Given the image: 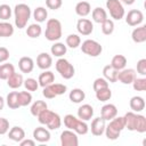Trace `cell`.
Instances as JSON below:
<instances>
[{
	"mask_svg": "<svg viewBox=\"0 0 146 146\" xmlns=\"http://www.w3.org/2000/svg\"><path fill=\"white\" fill-rule=\"evenodd\" d=\"M9 50L6 47H0V63H5L9 59Z\"/></svg>",
	"mask_w": 146,
	"mask_h": 146,
	"instance_id": "f907efd6",
	"label": "cell"
},
{
	"mask_svg": "<svg viewBox=\"0 0 146 146\" xmlns=\"http://www.w3.org/2000/svg\"><path fill=\"white\" fill-rule=\"evenodd\" d=\"M67 90V87L65 84H62V83H51V84H48L46 87H43V90H42V95L43 97L48 98V99H52L59 95H63L65 94Z\"/></svg>",
	"mask_w": 146,
	"mask_h": 146,
	"instance_id": "ba28073f",
	"label": "cell"
},
{
	"mask_svg": "<svg viewBox=\"0 0 146 146\" xmlns=\"http://www.w3.org/2000/svg\"><path fill=\"white\" fill-rule=\"evenodd\" d=\"M18 103L21 107L27 106L32 103V95L30 91H19L18 92Z\"/></svg>",
	"mask_w": 146,
	"mask_h": 146,
	"instance_id": "f35d334b",
	"label": "cell"
},
{
	"mask_svg": "<svg viewBox=\"0 0 146 146\" xmlns=\"http://www.w3.org/2000/svg\"><path fill=\"white\" fill-rule=\"evenodd\" d=\"M94 115V107L89 104H83L78 108V117L82 121L91 120Z\"/></svg>",
	"mask_w": 146,
	"mask_h": 146,
	"instance_id": "2e32d148",
	"label": "cell"
},
{
	"mask_svg": "<svg viewBox=\"0 0 146 146\" xmlns=\"http://www.w3.org/2000/svg\"><path fill=\"white\" fill-rule=\"evenodd\" d=\"M132 41L136 43H143L146 41V25L136 27L131 33Z\"/></svg>",
	"mask_w": 146,
	"mask_h": 146,
	"instance_id": "d6986e66",
	"label": "cell"
},
{
	"mask_svg": "<svg viewBox=\"0 0 146 146\" xmlns=\"http://www.w3.org/2000/svg\"><path fill=\"white\" fill-rule=\"evenodd\" d=\"M9 130V122L5 117H0V135L7 133Z\"/></svg>",
	"mask_w": 146,
	"mask_h": 146,
	"instance_id": "681fc988",
	"label": "cell"
},
{
	"mask_svg": "<svg viewBox=\"0 0 146 146\" xmlns=\"http://www.w3.org/2000/svg\"><path fill=\"white\" fill-rule=\"evenodd\" d=\"M48 108V105H47V103L46 102H43V100H35L33 104H32V106H31V114L33 115V116H38L42 111H44V110H47Z\"/></svg>",
	"mask_w": 146,
	"mask_h": 146,
	"instance_id": "d6a6232c",
	"label": "cell"
},
{
	"mask_svg": "<svg viewBox=\"0 0 146 146\" xmlns=\"http://www.w3.org/2000/svg\"><path fill=\"white\" fill-rule=\"evenodd\" d=\"M106 8L110 11V15L113 19L120 21L124 17V8L120 0H107L106 1Z\"/></svg>",
	"mask_w": 146,
	"mask_h": 146,
	"instance_id": "52a82bcc",
	"label": "cell"
},
{
	"mask_svg": "<svg viewBox=\"0 0 146 146\" xmlns=\"http://www.w3.org/2000/svg\"><path fill=\"white\" fill-rule=\"evenodd\" d=\"M15 25L18 29H24L31 17V8L25 3H18L14 8Z\"/></svg>",
	"mask_w": 146,
	"mask_h": 146,
	"instance_id": "3957f363",
	"label": "cell"
},
{
	"mask_svg": "<svg viewBox=\"0 0 146 146\" xmlns=\"http://www.w3.org/2000/svg\"><path fill=\"white\" fill-rule=\"evenodd\" d=\"M137 72L143 76L146 75V58H141L137 62Z\"/></svg>",
	"mask_w": 146,
	"mask_h": 146,
	"instance_id": "c3c4849f",
	"label": "cell"
},
{
	"mask_svg": "<svg viewBox=\"0 0 146 146\" xmlns=\"http://www.w3.org/2000/svg\"><path fill=\"white\" fill-rule=\"evenodd\" d=\"M136 131L139 133L146 132V117L141 114H137V122H136Z\"/></svg>",
	"mask_w": 146,
	"mask_h": 146,
	"instance_id": "60d3db41",
	"label": "cell"
},
{
	"mask_svg": "<svg viewBox=\"0 0 146 146\" xmlns=\"http://www.w3.org/2000/svg\"><path fill=\"white\" fill-rule=\"evenodd\" d=\"M81 50H82L83 54H86L90 57H97L102 54L103 47L99 42H97L95 40H91V39H88V40H84L82 42Z\"/></svg>",
	"mask_w": 146,
	"mask_h": 146,
	"instance_id": "8992f818",
	"label": "cell"
},
{
	"mask_svg": "<svg viewBox=\"0 0 146 146\" xmlns=\"http://www.w3.org/2000/svg\"><path fill=\"white\" fill-rule=\"evenodd\" d=\"M117 73H119V71H116L111 65H106L103 68V75H104V78L108 82H112V83H114V82L117 81Z\"/></svg>",
	"mask_w": 146,
	"mask_h": 146,
	"instance_id": "484cf974",
	"label": "cell"
},
{
	"mask_svg": "<svg viewBox=\"0 0 146 146\" xmlns=\"http://www.w3.org/2000/svg\"><path fill=\"white\" fill-rule=\"evenodd\" d=\"M62 23L56 18H50L47 21L44 36L48 41H57L62 38Z\"/></svg>",
	"mask_w": 146,
	"mask_h": 146,
	"instance_id": "277c9868",
	"label": "cell"
},
{
	"mask_svg": "<svg viewBox=\"0 0 146 146\" xmlns=\"http://www.w3.org/2000/svg\"><path fill=\"white\" fill-rule=\"evenodd\" d=\"M14 34V26L8 22H0V38H9Z\"/></svg>",
	"mask_w": 146,
	"mask_h": 146,
	"instance_id": "e575fe53",
	"label": "cell"
},
{
	"mask_svg": "<svg viewBox=\"0 0 146 146\" xmlns=\"http://www.w3.org/2000/svg\"><path fill=\"white\" fill-rule=\"evenodd\" d=\"M136 78V71L133 68H123L117 73V81L123 84H131Z\"/></svg>",
	"mask_w": 146,
	"mask_h": 146,
	"instance_id": "8fae6325",
	"label": "cell"
},
{
	"mask_svg": "<svg viewBox=\"0 0 146 146\" xmlns=\"http://www.w3.org/2000/svg\"><path fill=\"white\" fill-rule=\"evenodd\" d=\"M63 5V0H46V6L47 8L51 9V10H57L62 7Z\"/></svg>",
	"mask_w": 146,
	"mask_h": 146,
	"instance_id": "7dc6e473",
	"label": "cell"
},
{
	"mask_svg": "<svg viewBox=\"0 0 146 146\" xmlns=\"http://www.w3.org/2000/svg\"><path fill=\"white\" fill-rule=\"evenodd\" d=\"M129 106L132 110V112L139 113L145 108V100L140 96H133V97H131V99L129 102Z\"/></svg>",
	"mask_w": 146,
	"mask_h": 146,
	"instance_id": "44dd1931",
	"label": "cell"
},
{
	"mask_svg": "<svg viewBox=\"0 0 146 146\" xmlns=\"http://www.w3.org/2000/svg\"><path fill=\"white\" fill-rule=\"evenodd\" d=\"M8 137L9 139H11L13 141H16V143H19L21 140H23L25 138V131L23 128L21 127H13L9 132H8Z\"/></svg>",
	"mask_w": 146,
	"mask_h": 146,
	"instance_id": "603a6c76",
	"label": "cell"
},
{
	"mask_svg": "<svg viewBox=\"0 0 146 146\" xmlns=\"http://www.w3.org/2000/svg\"><path fill=\"white\" fill-rule=\"evenodd\" d=\"M48 17V11L44 7H36L33 11V18L35 19V22L38 23H42V22H46Z\"/></svg>",
	"mask_w": 146,
	"mask_h": 146,
	"instance_id": "d590c367",
	"label": "cell"
},
{
	"mask_svg": "<svg viewBox=\"0 0 146 146\" xmlns=\"http://www.w3.org/2000/svg\"><path fill=\"white\" fill-rule=\"evenodd\" d=\"M144 21V14L139 9H131L125 15V23L129 26H138Z\"/></svg>",
	"mask_w": 146,
	"mask_h": 146,
	"instance_id": "30bf717a",
	"label": "cell"
},
{
	"mask_svg": "<svg viewBox=\"0 0 146 146\" xmlns=\"http://www.w3.org/2000/svg\"><path fill=\"white\" fill-rule=\"evenodd\" d=\"M124 123L125 128L129 131H136V122H137V113L130 111L124 114Z\"/></svg>",
	"mask_w": 146,
	"mask_h": 146,
	"instance_id": "7402d4cb",
	"label": "cell"
},
{
	"mask_svg": "<svg viewBox=\"0 0 146 146\" xmlns=\"http://www.w3.org/2000/svg\"><path fill=\"white\" fill-rule=\"evenodd\" d=\"M60 145L62 146H78L79 145L78 133L70 129L64 130L60 133Z\"/></svg>",
	"mask_w": 146,
	"mask_h": 146,
	"instance_id": "9c48e42d",
	"label": "cell"
},
{
	"mask_svg": "<svg viewBox=\"0 0 146 146\" xmlns=\"http://www.w3.org/2000/svg\"><path fill=\"white\" fill-rule=\"evenodd\" d=\"M95 92H96V98H97V100H99V102H107V100H110L111 97H112V90L110 89V87L99 89V90H97V91H95Z\"/></svg>",
	"mask_w": 146,
	"mask_h": 146,
	"instance_id": "8d00e7d4",
	"label": "cell"
},
{
	"mask_svg": "<svg viewBox=\"0 0 146 146\" xmlns=\"http://www.w3.org/2000/svg\"><path fill=\"white\" fill-rule=\"evenodd\" d=\"M6 103L8 105L9 108L11 110H16V108H19V103H18V91H11L7 95V98H6Z\"/></svg>",
	"mask_w": 146,
	"mask_h": 146,
	"instance_id": "4dcf8cb0",
	"label": "cell"
},
{
	"mask_svg": "<svg viewBox=\"0 0 146 146\" xmlns=\"http://www.w3.org/2000/svg\"><path fill=\"white\" fill-rule=\"evenodd\" d=\"M54 81H55L54 73L51 71H47V70H44V72H42L39 75V79H38L39 86H41L42 88L46 87V86H48V84H51Z\"/></svg>",
	"mask_w": 146,
	"mask_h": 146,
	"instance_id": "d4e9b609",
	"label": "cell"
},
{
	"mask_svg": "<svg viewBox=\"0 0 146 146\" xmlns=\"http://www.w3.org/2000/svg\"><path fill=\"white\" fill-rule=\"evenodd\" d=\"M75 13L80 17H86L91 13V6L88 1H80L75 5Z\"/></svg>",
	"mask_w": 146,
	"mask_h": 146,
	"instance_id": "cb8c5ba5",
	"label": "cell"
},
{
	"mask_svg": "<svg viewBox=\"0 0 146 146\" xmlns=\"http://www.w3.org/2000/svg\"><path fill=\"white\" fill-rule=\"evenodd\" d=\"M46 125L48 127L49 130H56V129L60 128V125H62V119H60V116L57 113L54 112L52 115H51V117H50V120L48 121V123Z\"/></svg>",
	"mask_w": 146,
	"mask_h": 146,
	"instance_id": "74e56055",
	"label": "cell"
},
{
	"mask_svg": "<svg viewBox=\"0 0 146 146\" xmlns=\"http://www.w3.org/2000/svg\"><path fill=\"white\" fill-rule=\"evenodd\" d=\"M121 2H123L124 5H128V6H130V5H132L136 0H120Z\"/></svg>",
	"mask_w": 146,
	"mask_h": 146,
	"instance_id": "f5cc1de1",
	"label": "cell"
},
{
	"mask_svg": "<svg viewBox=\"0 0 146 146\" xmlns=\"http://www.w3.org/2000/svg\"><path fill=\"white\" fill-rule=\"evenodd\" d=\"M64 125L67 129L73 130L78 135H86L89 131V127L86 123V121L80 120L73 114H66L64 116Z\"/></svg>",
	"mask_w": 146,
	"mask_h": 146,
	"instance_id": "7a4b0ae2",
	"label": "cell"
},
{
	"mask_svg": "<svg viewBox=\"0 0 146 146\" xmlns=\"http://www.w3.org/2000/svg\"><path fill=\"white\" fill-rule=\"evenodd\" d=\"M3 107H5V99L0 96V111L3 110Z\"/></svg>",
	"mask_w": 146,
	"mask_h": 146,
	"instance_id": "db71d44e",
	"label": "cell"
},
{
	"mask_svg": "<svg viewBox=\"0 0 146 146\" xmlns=\"http://www.w3.org/2000/svg\"><path fill=\"white\" fill-rule=\"evenodd\" d=\"M19 145L21 146H34L35 145V140H32V139H23L19 141Z\"/></svg>",
	"mask_w": 146,
	"mask_h": 146,
	"instance_id": "816d5d0a",
	"label": "cell"
},
{
	"mask_svg": "<svg viewBox=\"0 0 146 146\" xmlns=\"http://www.w3.org/2000/svg\"><path fill=\"white\" fill-rule=\"evenodd\" d=\"M114 31V22L112 19H105L103 23H102V32L105 34V35H110L112 34Z\"/></svg>",
	"mask_w": 146,
	"mask_h": 146,
	"instance_id": "b9f144b4",
	"label": "cell"
},
{
	"mask_svg": "<svg viewBox=\"0 0 146 146\" xmlns=\"http://www.w3.org/2000/svg\"><path fill=\"white\" fill-rule=\"evenodd\" d=\"M108 87V81L105 79V78H97L94 83H92V88H94V91H97L99 89H103V88H107Z\"/></svg>",
	"mask_w": 146,
	"mask_h": 146,
	"instance_id": "bcb514c9",
	"label": "cell"
},
{
	"mask_svg": "<svg viewBox=\"0 0 146 146\" xmlns=\"http://www.w3.org/2000/svg\"><path fill=\"white\" fill-rule=\"evenodd\" d=\"M18 67L22 73H31L34 68V62L31 57L27 56L21 57L18 60Z\"/></svg>",
	"mask_w": 146,
	"mask_h": 146,
	"instance_id": "ac0fdd59",
	"label": "cell"
},
{
	"mask_svg": "<svg viewBox=\"0 0 146 146\" xmlns=\"http://www.w3.org/2000/svg\"><path fill=\"white\" fill-rule=\"evenodd\" d=\"M23 82H24L23 75H22L21 73H16V72L11 73V74L8 76V79H7V84H8V87L11 88V89H17V88L22 87Z\"/></svg>",
	"mask_w": 146,
	"mask_h": 146,
	"instance_id": "ffe728a7",
	"label": "cell"
},
{
	"mask_svg": "<svg viewBox=\"0 0 146 146\" xmlns=\"http://www.w3.org/2000/svg\"><path fill=\"white\" fill-rule=\"evenodd\" d=\"M33 138L38 143H47L50 140V132L49 129L43 127H38L33 130Z\"/></svg>",
	"mask_w": 146,
	"mask_h": 146,
	"instance_id": "5bb4252c",
	"label": "cell"
},
{
	"mask_svg": "<svg viewBox=\"0 0 146 146\" xmlns=\"http://www.w3.org/2000/svg\"><path fill=\"white\" fill-rule=\"evenodd\" d=\"M11 16V8L9 5H0V19L2 21H7L9 19Z\"/></svg>",
	"mask_w": 146,
	"mask_h": 146,
	"instance_id": "f6af8a7d",
	"label": "cell"
},
{
	"mask_svg": "<svg viewBox=\"0 0 146 146\" xmlns=\"http://www.w3.org/2000/svg\"><path fill=\"white\" fill-rule=\"evenodd\" d=\"M110 65H111L112 67H114L116 71H121V70H123V68L125 67V65H127V58H125V56H123V55H115V56L112 58Z\"/></svg>",
	"mask_w": 146,
	"mask_h": 146,
	"instance_id": "f1b7e54d",
	"label": "cell"
},
{
	"mask_svg": "<svg viewBox=\"0 0 146 146\" xmlns=\"http://www.w3.org/2000/svg\"><path fill=\"white\" fill-rule=\"evenodd\" d=\"M65 42H66V47L75 49L81 44V39H80V36L78 34H68L66 36Z\"/></svg>",
	"mask_w": 146,
	"mask_h": 146,
	"instance_id": "ab89813d",
	"label": "cell"
},
{
	"mask_svg": "<svg viewBox=\"0 0 146 146\" xmlns=\"http://www.w3.org/2000/svg\"><path fill=\"white\" fill-rule=\"evenodd\" d=\"M68 98L72 103H75V104H79L81 103L82 100H84L86 98V94L82 89L80 88H75V89H72L68 94Z\"/></svg>",
	"mask_w": 146,
	"mask_h": 146,
	"instance_id": "4316f807",
	"label": "cell"
},
{
	"mask_svg": "<svg viewBox=\"0 0 146 146\" xmlns=\"http://www.w3.org/2000/svg\"><path fill=\"white\" fill-rule=\"evenodd\" d=\"M106 121L99 116V117H95L92 121H91V127H90V130H91V133L96 137H99L104 133L105 131V127H106Z\"/></svg>",
	"mask_w": 146,
	"mask_h": 146,
	"instance_id": "4fadbf2b",
	"label": "cell"
},
{
	"mask_svg": "<svg viewBox=\"0 0 146 146\" xmlns=\"http://www.w3.org/2000/svg\"><path fill=\"white\" fill-rule=\"evenodd\" d=\"M23 84L27 91H36L39 88V82L33 78H27L26 80H24Z\"/></svg>",
	"mask_w": 146,
	"mask_h": 146,
	"instance_id": "7bdbcfd3",
	"label": "cell"
},
{
	"mask_svg": "<svg viewBox=\"0 0 146 146\" xmlns=\"http://www.w3.org/2000/svg\"><path fill=\"white\" fill-rule=\"evenodd\" d=\"M100 114L105 121H110L117 115V108L114 104H105L100 110Z\"/></svg>",
	"mask_w": 146,
	"mask_h": 146,
	"instance_id": "9a60e30c",
	"label": "cell"
},
{
	"mask_svg": "<svg viewBox=\"0 0 146 146\" xmlns=\"http://www.w3.org/2000/svg\"><path fill=\"white\" fill-rule=\"evenodd\" d=\"M55 67H56V71L60 74V76L66 79V80L72 79L75 74L74 66L65 58H62V57L58 58L57 62L55 63Z\"/></svg>",
	"mask_w": 146,
	"mask_h": 146,
	"instance_id": "5b68a950",
	"label": "cell"
},
{
	"mask_svg": "<svg viewBox=\"0 0 146 146\" xmlns=\"http://www.w3.org/2000/svg\"><path fill=\"white\" fill-rule=\"evenodd\" d=\"M91 17H92L94 22L102 24L105 19H107V13H106V10H105L104 8H102V7H96V8L92 10V13H91Z\"/></svg>",
	"mask_w": 146,
	"mask_h": 146,
	"instance_id": "83f0119b",
	"label": "cell"
},
{
	"mask_svg": "<svg viewBox=\"0 0 146 146\" xmlns=\"http://www.w3.org/2000/svg\"><path fill=\"white\" fill-rule=\"evenodd\" d=\"M125 129L124 117L123 116H115L114 119L110 120L108 124L105 127L104 133L106 135L107 139L110 140H116L120 137L121 131Z\"/></svg>",
	"mask_w": 146,
	"mask_h": 146,
	"instance_id": "6da1fadb",
	"label": "cell"
},
{
	"mask_svg": "<svg viewBox=\"0 0 146 146\" xmlns=\"http://www.w3.org/2000/svg\"><path fill=\"white\" fill-rule=\"evenodd\" d=\"M132 87L136 91H145L146 90V79L145 78H135L132 81Z\"/></svg>",
	"mask_w": 146,
	"mask_h": 146,
	"instance_id": "ee69618b",
	"label": "cell"
},
{
	"mask_svg": "<svg viewBox=\"0 0 146 146\" xmlns=\"http://www.w3.org/2000/svg\"><path fill=\"white\" fill-rule=\"evenodd\" d=\"M76 30L82 35H90L94 31V24L88 18H80L76 23Z\"/></svg>",
	"mask_w": 146,
	"mask_h": 146,
	"instance_id": "7c38bea8",
	"label": "cell"
},
{
	"mask_svg": "<svg viewBox=\"0 0 146 146\" xmlns=\"http://www.w3.org/2000/svg\"><path fill=\"white\" fill-rule=\"evenodd\" d=\"M66 51H67V47H66V44H64L62 42H55L50 48L51 55H54L56 57H59V58L63 57L66 54Z\"/></svg>",
	"mask_w": 146,
	"mask_h": 146,
	"instance_id": "f546056e",
	"label": "cell"
},
{
	"mask_svg": "<svg viewBox=\"0 0 146 146\" xmlns=\"http://www.w3.org/2000/svg\"><path fill=\"white\" fill-rule=\"evenodd\" d=\"M15 72V67L10 63H5L0 65V80H7L8 76Z\"/></svg>",
	"mask_w": 146,
	"mask_h": 146,
	"instance_id": "836d02e7",
	"label": "cell"
},
{
	"mask_svg": "<svg viewBox=\"0 0 146 146\" xmlns=\"http://www.w3.org/2000/svg\"><path fill=\"white\" fill-rule=\"evenodd\" d=\"M41 33H42V27L40 26V24H36V23L30 24L26 29V35L32 39L39 38L41 35Z\"/></svg>",
	"mask_w": 146,
	"mask_h": 146,
	"instance_id": "1f68e13d",
	"label": "cell"
},
{
	"mask_svg": "<svg viewBox=\"0 0 146 146\" xmlns=\"http://www.w3.org/2000/svg\"><path fill=\"white\" fill-rule=\"evenodd\" d=\"M36 65L41 70H48L52 65V58L48 52H41L36 57Z\"/></svg>",
	"mask_w": 146,
	"mask_h": 146,
	"instance_id": "e0dca14e",
	"label": "cell"
}]
</instances>
